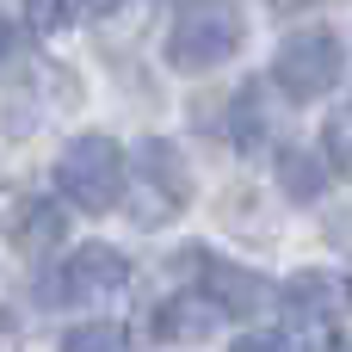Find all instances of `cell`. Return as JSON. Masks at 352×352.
I'll use <instances>...</instances> for the list:
<instances>
[{"label":"cell","instance_id":"6da1fadb","mask_svg":"<svg viewBox=\"0 0 352 352\" xmlns=\"http://www.w3.org/2000/svg\"><path fill=\"white\" fill-rule=\"evenodd\" d=\"M241 37H248L241 0H186L167 31V62L173 68H217L229 50H241Z\"/></svg>","mask_w":352,"mask_h":352},{"label":"cell","instance_id":"7a4b0ae2","mask_svg":"<svg viewBox=\"0 0 352 352\" xmlns=\"http://www.w3.org/2000/svg\"><path fill=\"white\" fill-rule=\"evenodd\" d=\"M56 186L68 204L80 210H111L118 192H124V155L111 136H74L56 161Z\"/></svg>","mask_w":352,"mask_h":352},{"label":"cell","instance_id":"3957f363","mask_svg":"<svg viewBox=\"0 0 352 352\" xmlns=\"http://www.w3.org/2000/svg\"><path fill=\"white\" fill-rule=\"evenodd\" d=\"M124 192H130V217L142 229L173 223L179 204H186V167H179V155L167 142H142L136 161H130V173H124Z\"/></svg>","mask_w":352,"mask_h":352},{"label":"cell","instance_id":"277c9868","mask_svg":"<svg viewBox=\"0 0 352 352\" xmlns=\"http://www.w3.org/2000/svg\"><path fill=\"white\" fill-rule=\"evenodd\" d=\"M340 68H346V43H340L334 31H297V37L278 50L272 80H278L285 99L309 105V99H322V93L340 80Z\"/></svg>","mask_w":352,"mask_h":352},{"label":"cell","instance_id":"5b68a950","mask_svg":"<svg viewBox=\"0 0 352 352\" xmlns=\"http://www.w3.org/2000/svg\"><path fill=\"white\" fill-rule=\"evenodd\" d=\"M124 285H130L124 254H111V248H80V254H68V260L56 266L50 297H56V303H105V297H118Z\"/></svg>","mask_w":352,"mask_h":352},{"label":"cell","instance_id":"8992f818","mask_svg":"<svg viewBox=\"0 0 352 352\" xmlns=\"http://www.w3.org/2000/svg\"><path fill=\"white\" fill-rule=\"evenodd\" d=\"M346 309H352V285L340 272H297L285 285V316L297 328H334Z\"/></svg>","mask_w":352,"mask_h":352},{"label":"cell","instance_id":"52a82bcc","mask_svg":"<svg viewBox=\"0 0 352 352\" xmlns=\"http://www.w3.org/2000/svg\"><path fill=\"white\" fill-rule=\"evenodd\" d=\"M192 266L204 272V278H198V291H204L217 309H229V316H254V309H260V297H266V291H260V278H254V272L223 266V260H204V254H192Z\"/></svg>","mask_w":352,"mask_h":352},{"label":"cell","instance_id":"ba28073f","mask_svg":"<svg viewBox=\"0 0 352 352\" xmlns=\"http://www.w3.org/2000/svg\"><path fill=\"white\" fill-rule=\"evenodd\" d=\"M118 0H25V19H31V31H68L74 19H105Z\"/></svg>","mask_w":352,"mask_h":352},{"label":"cell","instance_id":"9c48e42d","mask_svg":"<svg viewBox=\"0 0 352 352\" xmlns=\"http://www.w3.org/2000/svg\"><path fill=\"white\" fill-rule=\"evenodd\" d=\"M62 352H124V328L118 322H87L62 340Z\"/></svg>","mask_w":352,"mask_h":352},{"label":"cell","instance_id":"30bf717a","mask_svg":"<svg viewBox=\"0 0 352 352\" xmlns=\"http://www.w3.org/2000/svg\"><path fill=\"white\" fill-rule=\"evenodd\" d=\"M322 155H328L334 167H352V111L328 118V130H322Z\"/></svg>","mask_w":352,"mask_h":352},{"label":"cell","instance_id":"8fae6325","mask_svg":"<svg viewBox=\"0 0 352 352\" xmlns=\"http://www.w3.org/2000/svg\"><path fill=\"white\" fill-rule=\"evenodd\" d=\"M155 334H161V340H198L204 328H198V322H192V316H186L179 303H167V309L155 316Z\"/></svg>","mask_w":352,"mask_h":352},{"label":"cell","instance_id":"7c38bea8","mask_svg":"<svg viewBox=\"0 0 352 352\" xmlns=\"http://www.w3.org/2000/svg\"><path fill=\"white\" fill-rule=\"evenodd\" d=\"M19 241H25V248H43V241H56V210L31 204V210H25V229H19Z\"/></svg>","mask_w":352,"mask_h":352},{"label":"cell","instance_id":"4fadbf2b","mask_svg":"<svg viewBox=\"0 0 352 352\" xmlns=\"http://www.w3.org/2000/svg\"><path fill=\"white\" fill-rule=\"evenodd\" d=\"M285 173H291V192H297V198H309V192H316V173H309V161L285 155Z\"/></svg>","mask_w":352,"mask_h":352},{"label":"cell","instance_id":"5bb4252c","mask_svg":"<svg viewBox=\"0 0 352 352\" xmlns=\"http://www.w3.org/2000/svg\"><path fill=\"white\" fill-rule=\"evenodd\" d=\"M235 352H291V346H285L278 334H248V340H241Z\"/></svg>","mask_w":352,"mask_h":352},{"label":"cell","instance_id":"9a60e30c","mask_svg":"<svg viewBox=\"0 0 352 352\" xmlns=\"http://www.w3.org/2000/svg\"><path fill=\"white\" fill-rule=\"evenodd\" d=\"M0 352H19V316L0 309Z\"/></svg>","mask_w":352,"mask_h":352},{"label":"cell","instance_id":"2e32d148","mask_svg":"<svg viewBox=\"0 0 352 352\" xmlns=\"http://www.w3.org/2000/svg\"><path fill=\"white\" fill-rule=\"evenodd\" d=\"M316 352H352V340H346V334H340V328H334V334H328V340H322V346H316Z\"/></svg>","mask_w":352,"mask_h":352},{"label":"cell","instance_id":"e0dca14e","mask_svg":"<svg viewBox=\"0 0 352 352\" xmlns=\"http://www.w3.org/2000/svg\"><path fill=\"white\" fill-rule=\"evenodd\" d=\"M6 43H12V31H6V19H0V50H6Z\"/></svg>","mask_w":352,"mask_h":352}]
</instances>
